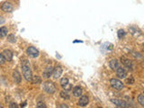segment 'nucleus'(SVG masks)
Returning <instances> with one entry per match:
<instances>
[{"instance_id": "nucleus-27", "label": "nucleus", "mask_w": 144, "mask_h": 108, "mask_svg": "<svg viewBox=\"0 0 144 108\" xmlns=\"http://www.w3.org/2000/svg\"><path fill=\"white\" fill-rule=\"evenodd\" d=\"M5 23V20L3 19V17H0V24H4Z\"/></svg>"}, {"instance_id": "nucleus-14", "label": "nucleus", "mask_w": 144, "mask_h": 108, "mask_svg": "<svg viewBox=\"0 0 144 108\" xmlns=\"http://www.w3.org/2000/svg\"><path fill=\"white\" fill-rule=\"evenodd\" d=\"M13 77H14L15 81H16L17 84L21 83V80H22V77H21L20 73H19L17 70H16V71L14 72V74H13Z\"/></svg>"}, {"instance_id": "nucleus-9", "label": "nucleus", "mask_w": 144, "mask_h": 108, "mask_svg": "<svg viewBox=\"0 0 144 108\" xmlns=\"http://www.w3.org/2000/svg\"><path fill=\"white\" fill-rule=\"evenodd\" d=\"M112 102H113V104H114L116 106L118 107H128V105H127V104L125 102L122 101V100H118V99H113L112 100Z\"/></svg>"}, {"instance_id": "nucleus-30", "label": "nucleus", "mask_w": 144, "mask_h": 108, "mask_svg": "<svg viewBox=\"0 0 144 108\" xmlns=\"http://www.w3.org/2000/svg\"><path fill=\"white\" fill-rule=\"evenodd\" d=\"M2 107H3V106H2V105H1V104H0V108H2Z\"/></svg>"}, {"instance_id": "nucleus-19", "label": "nucleus", "mask_w": 144, "mask_h": 108, "mask_svg": "<svg viewBox=\"0 0 144 108\" xmlns=\"http://www.w3.org/2000/svg\"><path fill=\"white\" fill-rule=\"evenodd\" d=\"M60 96H61L62 98H64V99H69V93H68L67 90L62 91V92L60 93Z\"/></svg>"}, {"instance_id": "nucleus-23", "label": "nucleus", "mask_w": 144, "mask_h": 108, "mask_svg": "<svg viewBox=\"0 0 144 108\" xmlns=\"http://www.w3.org/2000/svg\"><path fill=\"white\" fill-rule=\"evenodd\" d=\"M126 83H127V84H133V83H134V79H133V77H131L130 78H128V79H127V80H126Z\"/></svg>"}, {"instance_id": "nucleus-28", "label": "nucleus", "mask_w": 144, "mask_h": 108, "mask_svg": "<svg viewBox=\"0 0 144 108\" xmlns=\"http://www.w3.org/2000/svg\"><path fill=\"white\" fill-rule=\"evenodd\" d=\"M25 105H26V103H24V104H22V105H21V106H25Z\"/></svg>"}, {"instance_id": "nucleus-13", "label": "nucleus", "mask_w": 144, "mask_h": 108, "mask_svg": "<svg viewBox=\"0 0 144 108\" xmlns=\"http://www.w3.org/2000/svg\"><path fill=\"white\" fill-rule=\"evenodd\" d=\"M109 66L112 69L115 70V69H117L119 68V63H118V61H117V60H112L111 61L109 62Z\"/></svg>"}, {"instance_id": "nucleus-26", "label": "nucleus", "mask_w": 144, "mask_h": 108, "mask_svg": "<svg viewBox=\"0 0 144 108\" xmlns=\"http://www.w3.org/2000/svg\"><path fill=\"white\" fill-rule=\"evenodd\" d=\"M10 107H11V108H13V107H15V108H17V105H16V104H11Z\"/></svg>"}, {"instance_id": "nucleus-10", "label": "nucleus", "mask_w": 144, "mask_h": 108, "mask_svg": "<svg viewBox=\"0 0 144 108\" xmlns=\"http://www.w3.org/2000/svg\"><path fill=\"white\" fill-rule=\"evenodd\" d=\"M61 74H62V69H61V67H60V66H57V67L54 69V70H53V76H54V77H55V78H59V77L61 76Z\"/></svg>"}, {"instance_id": "nucleus-18", "label": "nucleus", "mask_w": 144, "mask_h": 108, "mask_svg": "<svg viewBox=\"0 0 144 108\" xmlns=\"http://www.w3.org/2000/svg\"><path fill=\"white\" fill-rule=\"evenodd\" d=\"M32 81H33V83H34V84H40V83L41 82V79L40 77H38V76H34V77H33V78H32Z\"/></svg>"}, {"instance_id": "nucleus-8", "label": "nucleus", "mask_w": 144, "mask_h": 108, "mask_svg": "<svg viewBox=\"0 0 144 108\" xmlns=\"http://www.w3.org/2000/svg\"><path fill=\"white\" fill-rule=\"evenodd\" d=\"M53 73V69H52V67H47L46 69L43 71V77L45 78H49V77L52 76V74Z\"/></svg>"}, {"instance_id": "nucleus-2", "label": "nucleus", "mask_w": 144, "mask_h": 108, "mask_svg": "<svg viewBox=\"0 0 144 108\" xmlns=\"http://www.w3.org/2000/svg\"><path fill=\"white\" fill-rule=\"evenodd\" d=\"M43 89L46 91L48 94H53L56 90V88H55L54 84L51 81H47V82L44 83L43 85Z\"/></svg>"}, {"instance_id": "nucleus-12", "label": "nucleus", "mask_w": 144, "mask_h": 108, "mask_svg": "<svg viewBox=\"0 0 144 108\" xmlns=\"http://www.w3.org/2000/svg\"><path fill=\"white\" fill-rule=\"evenodd\" d=\"M122 62L124 63V65L125 66L126 68H128L129 69H132V62L130 60H128V59H123L122 58Z\"/></svg>"}, {"instance_id": "nucleus-17", "label": "nucleus", "mask_w": 144, "mask_h": 108, "mask_svg": "<svg viewBox=\"0 0 144 108\" xmlns=\"http://www.w3.org/2000/svg\"><path fill=\"white\" fill-rule=\"evenodd\" d=\"M60 85H61V86L65 88L66 87L69 85V79H68L67 77H63V78L60 80Z\"/></svg>"}, {"instance_id": "nucleus-11", "label": "nucleus", "mask_w": 144, "mask_h": 108, "mask_svg": "<svg viewBox=\"0 0 144 108\" xmlns=\"http://www.w3.org/2000/svg\"><path fill=\"white\" fill-rule=\"evenodd\" d=\"M88 104V97L87 96H83L80 97V99H79L78 101V105H80V106H86Z\"/></svg>"}, {"instance_id": "nucleus-7", "label": "nucleus", "mask_w": 144, "mask_h": 108, "mask_svg": "<svg viewBox=\"0 0 144 108\" xmlns=\"http://www.w3.org/2000/svg\"><path fill=\"white\" fill-rule=\"evenodd\" d=\"M3 56H4V58L5 59V60H7V61H10V60H12V59H13V53H12V52L9 50L4 51Z\"/></svg>"}, {"instance_id": "nucleus-16", "label": "nucleus", "mask_w": 144, "mask_h": 108, "mask_svg": "<svg viewBox=\"0 0 144 108\" xmlns=\"http://www.w3.org/2000/svg\"><path fill=\"white\" fill-rule=\"evenodd\" d=\"M7 35V28L0 27V38H3Z\"/></svg>"}, {"instance_id": "nucleus-3", "label": "nucleus", "mask_w": 144, "mask_h": 108, "mask_svg": "<svg viewBox=\"0 0 144 108\" xmlns=\"http://www.w3.org/2000/svg\"><path fill=\"white\" fill-rule=\"evenodd\" d=\"M110 84L113 87V88H114L116 90H121L124 88V84L119 79H116V78H112L110 80Z\"/></svg>"}, {"instance_id": "nucleus-24", "label": "nucleus", "mask_w": 144, "mask_h": 108, "mask_svg": "<svg viewBox=\"0 0 144 108\" xmlns=\"http://www.w3.org/2000/svg\"><path fill=\"white\" fill-rule=\"evenodd\" d=\"M5 59L4 58L3 54H0V65H2V64L5 63Z\"/></svg>"}, {"instance_id": "nucleus-15", "label": "nucleus", "mask_w": 144, "mask_h": 108, "mask_svg": "<svg viewBox=\"0 0 144 108\" xmlns=\"http://www.w3.org/2000/svg\"><path fill=\"white\" fill-rule=\"evenodd\" d=\"M73 95L75 96H80L82 95V89L79 87H76L73 89Z\"/></svg>"}, {"instance_id": "nucleus-4", "label": "nucleus", "mask_w": 144, "mask_h": 108, "mask_svg": "<svg viewBox=\"0 0 144 108\" xmlns=\"http://www.w3.org/2000/svg\"><path fill=\"white\" fill-rule=\"evenodd\" d=\"M27 53L32 58H36V57L39 56V51L34 47H29L27 49Z\"/></svg>"}, {"instance_id": "nucleus-6", "label": "nucleus", "mask_w": 144, "mask_h": 108, "mask_svg": "<svg viewBox=\"0 0 144 108\" xmlns=\"http://www.w3.org/2000/svg\"><path fill=\"white\" fill-rule=\"evenodd\" d=\"M2 10L5 11V12L10 13L13 11V5L10 3H8V2H5V3H4L2 5Z\"/></svg>"}, {"instance_id": "nucleus-5", "label": "nucleus", "mask_w": 144, "mask_h": 108, "mask_svg": "<svg viewBox=\"0 0 144 108\" xmlns=\"http://www.w3.org/2000/svg\"><path fill=\"white\" fill-rule=\"evenodd\" d=\"M116 74L118 76L119 78H125L126 76H127V72L123 68H118L116 69Z\"/></svg>"}, {"instance_id": "nucleus-22", "label": "nucleus", "mask_w": 144, "mask_h": 108, "mask_svg": "<svg viewBox=\"0 0 144 108\" xmlns=\"http://www.w3.org/2000/svg\"><path fill=\"white\" fill-rule=\"evenodd\" d=\"M7 39H8V41H10V42H15V41H16V37H15L14 35H8Z\"/></svg>"}, {"instance_id": "nucleus-1", "label": "nucleus", "mask_w": 144, "mask_h": 108, "mask_svg": "<svg viewBox=\"0 0 144 108\" xmlns=\"http://www.w3.org/2000/svg\"><path fill=\"white\" fill-rule=\"evenodd\" d=\"M22 70L24 78L27 81H32L33 75H32V71L30 69V66L27 60H23L22 61Z\"/></svg>"}, {"instance_id": "nucleus-21", "label": "nucleus", "mask_w": 144, "mask_h": 108, "mask_svg": "<svg viewBox=\"0 0 144 108\" xmlns=\"http://www.w3.org/2000/svg\"><path fill=\"white\" fill-rule=\"evenodd\" d=\"M124 35H125V33H124V30H119L118 31V37L120 38V39H122L123 37H124Z\"/></svg>"}, {"instance_id": "nucleus-25", "label": "nucleus", "mask_w": 144, "mask_h": 108, "mask_svg": "<svg viewBox=\"0 0 144 108\" xmlns=\"http://www.w3.org/2000/svg\"><path fill=\"white\" fill-rule=\"evenodd\" d=\"M37 107L38 108H45V107H46V105H45L43 103H39L37 105Z\"/></svg>"}, {"instance_id": "nucleus-20", "label": "nucleus", "mask_w": 144, "mask_h": 108, "mask_svg": "<svg viewBox=\"0 0 144 108\" xmlns=\"http://www.w3.org/2000/svg\"><path fill=\"white\" fill-rule=\"evenodd\" d=\"M138 102L141 105L144 106V95H140L138 96Z\"/></svg>"}, {"instance_id": "nucleus-29", "label": "nucleus", "mask_w": 144, "mask_h": 108, "mask_svg": "<svg viewBox=\"0 0 144 108\" xmlns=\"http://www.w3.org/2000/svg\"><path fill=\"white\" fill-rule=\"evenodd\" d=\"M60 107H68V105H60Z\"/></svg>"}]
</instances>
